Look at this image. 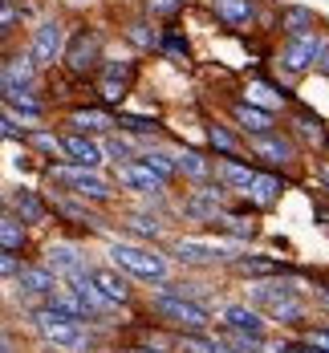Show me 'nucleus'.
Listing matches in <instances>:
<instances>
[{
    "label": "nucleus",
    "mask_w": 329,
    "mask_h": 353,
    "mask_svg": "<svg viewBox=\"0 0 329 353\" xmlns=\"http://www.w3.org/2000/svg\"><path fill=\"white\" fill-rule=\"evenodd\" d=\"M321 70L329 73V45H326V49H321Z\"/></svg>",
    "instance_id": "obj_43"
},
{
    "label": "nucleus",
    "mask_w": 329,
    "mask_h": 353,
    "mask_svg": "<svg viewBox=\"0 0 329 353\" xmlns=\"http://www.w3.org/2000/svg\"><path fill=\"white\" fill-rule=\"evenodd\" d=\"M305 345L329 353V329H309V333H305Z\"/></svg>",
    "instance_id": "obj_34"
},
{
    "label": "nucleus",
    "mask_w": 329,
    "mask_h": 353,
    "mask_svg": "<svg viewBox=\"0 0 329 353\" xmlns=\"http://www.w3.org/2000/svg\"><path fill=\"white\" fill-rule=\"evenodd\" d=\"M90 281H94V288L102 292V301H106V305H122V301L130 296V284L122 281L114 268H98V272H90Z\"/></svg>",
    "instance_id": "obj_14"
},
{
    "label": "nucleus",
    "mask_w": 329,
    "mask_h": 353,
    "mask_svg": "<svg viewBox=\"0 0 329 353\" xmlns=\"http://www.w3.org/2000/svg\"><path fill=\"white\" fill-rule=\"evenodd\" d=\"M37 321V333L45 337V341H53L57 350H86V329H81V321L70 317V313H61V309H37L33 313Z\"/></svg>",
    "instance_id": "obj_1"
},
{
    "label": "nucleus",
    "mask_w": 329,
    "mask_h": 353,
    "mask_svg": "<svg viewBox=\"0 0 329 353\" xmlns=\"http://www.w3.org/2000/svg\"><path fill=\"white\" fill-rule=\"evenodd\" d=\"M110 256H114V268H122V272H130V276H139V281H154V284L167 281V260H163L159 252H150V248L114 244Z\"/></svg>",
    "instance_id": "obj_3"
},
{
    "label": "nucleus",
    "mask_w": 329,
    "mask_h": 353,
    "mask_svg": "<svg viewBox=\"0 0 329 353\" xmlns=\"http://www.w3.org/2000/svg\"><path fill=\"white\" fill-rule=\"evenodd\" d=\"M212 12H216L223 25L240 29V25L252 21V0H212Z\"/></svg>",
    "instance_id": "obj_16"
},
{
    "label": "nucleus",
    "mask_w": 329,
    "mask_h": 353,
    "mask_svg": "<svg viewBox=\"0 0 329 353\" xmlns=\"http://www.w3.org/2000/svg\"><path fill=\"white\" fill-rule=\"evenodd\" d=\"M61 154L70 159L73 167H90V171L102 163V146L94 139H86V134H66L61 139Z\"/></svg>",
    "instance_id": "obj_10"
},
{
    "label": "nucleus",
    "mask_w": 329,
    "mask_h": 353,
    "mask_svg": "<svg viewBox=\"0 0 329 353\" xmlns=\"http://www.w3.org/2000/svg\"><path fill=\"white\" fill-rule=\"evenodd\" d=\"M252 305L264 309L268 317H277V321H301L305 317V305H301V296H297L292 284H277V281L252 284Z\"/></svg>",
    "instance_id": "obj_2"
},
{
    "label": "nucleus",
    "mask_w": 329,
    "mask_h": 353,
    "mask_svg": "<svg viewBox=\"0 0 329 353\" xmlns=\"http://www.w3.org/2000/svg\"><path fill=\"white\" fill-rule=\"evenodd\" d=\"M70 122L77 126V134H86V130H106V126H114V118H110L106 110H73Z\"/></svg>",
    "instance_id": "obj_22"
},
{
    "label": "nucleus",
    "mask_w": 329,
    "mask_h": 353,
    "mask_svg": "<svg viewBox=\"0 0 329 353\" xmlns=\"http://www.w3.org/2000/svg\"><path fill=\"white\" fill-rule=\"evenodd\" d=\"M232 114H236V122H240L244 130H252V134H268V130H272V114L252 106V102H236Z\"/></svg>",
    "instance_id": "obj_17"
},
{
    "label": "nucleus",
    "mask_w": 329,
    "mask_h": 353,
    "mask_svg": "<svg viewBox=\"0 0 329 353\" xmlns=\"http://www.w3.org/2000/svg\"><path fill=\"white\" fill-rule=\"evenodd\" d=\"M8 4H12V0H8Z\"/></svg>",
    "instance_id": "obj_45"
},
{
    "label": "nucleus",
    "mask_w": 329,
    "mask_h": 353,
    "mask_svg": "<svg viewBox=\"0 0 329 353\" xmlns=\"http://www.w3.org/2000/svg\"><path fill=\"white\" fill-rule=\"evenodd\" d=\"M313 12L309 8H289L285 12V29H289V37H305V33H313Z\"/></svg>",
    "instance_id": "obj_25"
},
{
    "label": "nucleus",
    "mask_w": 329,
    "mask_h": 353,
    "mask_svg": "<svg viewBox=\"0 0 329 353\" xmlns=\"http://www.w3.org/2000/svg\"><path fill=\"white\" fill-rule=\"evenodd\" d=\"M12 208H17V215H21L25 223H41V219H45V203L37 199L33 191H25V187L17 191V199H12Z\"/></svg>",
    "instance_id": "obj_21"
},
{
    "label": "nucleus",
    "mask_w": 329,
    "mask_h": 353,
    "mask_svg": "<svg viewBox=\"0 0 329 353\" xmlns=\"http://www.w3.org/2000/svg\"><path fill=\"white\" fill-rule=\"evenodd\" d=\"M219 179H223L228 187H236V191H248L252 179H256V171H248V167L236 163V159H223V163H219Z\"/></svg>",
    "instance_id": "obj_20"
},
{
    "label": "nucleus",
    "mask_w": 329,
    "mask_h": 353,
    "mask_svg": "<svg viewBox=\"0 0 329 353\" xmlns=\"http://www.w3.org/2000/svg\"><path fill=\"white\" fill-rule=\"evenodd\" d=\"M223 325L232 333H248V337H264V317L248 309V305H228L223 309Z\"/></svg>",
    "instance_id": "obj_13"
},
{
    "label": "nucleus",
    "mask_w": 329,
    "mask_h": 353,
    "mask_svg": "<svg viewBox=\"0 0 329 353\" xmlns=\"http://www.w3.org/2000/svg\"><path fill=\"white\" fill-rule=\"evenodd\" d=\"M228 252H232V248L208 244V240H175V256H179L183 264H216Z\"/></svg>",
    "instance_id": "obj_11"
},
{
    "label": "nucleus",
    "mask_w": 329,
    "mask_h": 353,
    "mask_svg": "<svg viewBox=\"0 0 329 353\" xmlns=\"http://www.w3.org/2000/svg\"><path fill=\"white\" fill-rule=\"evenodd\" d=\"M49 179L66 183L73 195H86V199H106L110 183L102 175H94L90 167H49Z\"/></svg>",
    "instance_id": "obj_5"
},
{
    "label": "nucleus",
    "mask_w": 329,
    "mask_h": 353,
    "mask_svg": "<svg viewBox=\"0 0 329 353\" xmlns=\"http://www.w3.org/2000/svg\"><path fill=\"white\" fill-rule=\"evenodd\" d=\"M179 171L183 175H191V179H208V163H203L195 150H183L179 154Z\"/></svg>",
    "instance_id": "obj_29"
},
{
    "label": "nucleus",
    "mask_w": 329,
    "mask_h": 353,
    "mask_svg": "<svg viewBox=\"0 0 329 353\" xmlns=\"http://www.w3.org/2000/svg\"><path fill=\"white\" fill-rule=\"evenodd\" d=\"M277 195H281V179H277V175H256L252 187H248V199H252L256 208L277 203Z\"/></svg>",
    "instance_id": "obj_19"
},
{
    "label": "nucleus",
    "mask_w": 329,
    "mask_h": 353,
    "mask_svg": "<svg viewBox=\"0 0 329 353\" xmlns=\"http://www.w3.org/2000/svg\"><path fill=\"white\" fill-rule=\"evenodd\" d=\"M98 53H102V37L98 33H77L73 45L66 49V65L73 77H86V73L98 70Z\"/></svg>",
    "instance_id": "obj_6"
},
{
    "label": "nucleus",
    "mask_w": 329,
    "mask_h": 353,
    "mask_svg": "<svg viewBox=\"0 0 329 353\" xmlns=\"http://www.w3.org/2000/svg\"><path fill=\"white\" fill-rule=\"evenodd\" d=\"M212 146H219L223 154H232V150H236V139H232L223 126H212Z\"/></svg>",
    "instance_id": "obj_33"
},
{
    "label": "nucleus",
    "mask_w": 329,
    "mask_h": 353,
    "mask_svg": "<svg viewBox=\"0 0 329 353\" xmlns=\"http://www.w3.org/2000/svg\"><path fill=\"white\" fill-rule=\"evenodd\" d=\"M163 49H167V53H187V45H183L179 37H167V41H163Z\"/></svg>",
    "instance_id": "obj_40"
},
{
    "label": "nucleus",
    "mask_w": 329,
    "mask_h": 353,
    "mask_svg": "<svg viewBox=\"0 0 329 353\" xmlns=\"http://www.w3.org/2000/svg\"><path fill=\"white\" fill-rule=\"evenodd\" d=\"M106 73H114V77H126V81H130V77H134V65H130V61H110Z\"/></svg>",
    "instance_id": "obj_38"
},
{
    "label": "nucleus",
    "mask_w": 329,
    "mask_h": 353,
    "mask_svg": "<svg viewBox=\"0 0 329 353\" xmlns=\"http://www.w3.org/2000/svg\"><path fill=\"white\" fill-rule=\"evenodd\" d=\"M281 353H321V350H313V345H305V341H301V345H289V350H281Z\"/></svg>",
    "instance_id": "obj_42"
},
{
    "label": "nucleus",
    "mask_w": 329,
    "mask_h": 353,
    "mask_svg": "<svg viewBox=\"0 0 329 353\" xmlns=\"http://www.w3.org/2000/svg\"><path fill=\"white\" fill-rule=\"evenodd\" d=\"M126 85H130L126 77L106 73V77H102V102H110V106H114V102H122V98H126Z\"/></svg>",
    "instance_id": "obj_27"
},
{
    "label": "nucleus",
    "mask_w": 329,
    "mask_h": 353,
    "mask_svg": "<svg viewBox=\"0 0 329 353\" xmlns=\"http://www.w3.org/2000/svg\"><path fill=\"white\" fill-rule=\"evenodd\" d=\"M122 353H150V350H122Z\"/></svg>",
    "instance_id": "obj_44"
},
{
    "label": "nucleus",
    "mask_w": 329,
    "mask_h": 353,
    "mask_svg": "<svg viewBox=\"0 0 329 353\" xmlns=\"http://www.w3.org/2000/svg\"><path fill=\"white\" fill-rule=\"evenodd\" d=\"M118 126H126V130H134V134H143V130H150L154 122H146V118H130V114H126V118H118Z\"/></svg>",
    "instance_id": "obj_36"
},
{
    "label": "nucleus",
    "mask_w": 329,
    "mask_h": 353,
    "mask_svg": "<svg viewBox=\"0 0 329 353\" xmlns=\"http://www.w3.org/2000/svg\"><path fill=\"white\" fill-rule=\"evenodd\" d=\"M0 268H4V276H8V281H17V276H21V268H17V252H4Z\"/></svg>",
    "instance_id": "obj_37"
},
{
    "label": "nucleus",
    "mask_w": 329,
    "mask_h": 353,
    "mask_svg": "<svg viewBox=\"0 0 329 353\" xmlns=\"http://www.w3.org/2000/svg\"><path fill=\"white\" fill-rule=\"evenodd\" d=\"M21 288L25 292H33V296H53V288H57V272L53 268H21Z\"/></svg>",
    "instance_id": "obj_15"
},
{
    "label": "nucleus",
    "mask_w": 329,
    "mask_h": 353,
    "mask_svg": "<svg viewBox=\"0 0 329 353\" xmlns=\"http://www.w3.org/2000/svg\"><path fill=\"white\" fill-rule=\"evenodd\" d=\"M317 57H321V37H317V33L289 37L285 53H281V61H285V70H289V73H305Z\"/></svg>",
    "instance_id": "obj_8"
},
{
    "label": "nucleus",
    "mask_w": 329,
    "mask_h": 353,
    "mask_svg": "<svg viewBox=\"0 0 329 353\" xmlns=\"http://www.w3.org/2000/svg\"><path fill=\"white\" fill-rule=\"evenodd\" d=\"M61 49H66V29H61L57 21H45V25L33 33L29 57H33L37 65H53V61L61 57Z\"/></svg>",
    "instance_id": "obj_7"
},
{
    "label": "nucleus",
    "mask_w": 329,
    "mask_h": 353,
    "mask_svg": "<svg viewBox=\"0 0 329 353\" xmlns=\"http://www.w3.org/2000/svg\"><path fill=\"white\" fill-rule=\"evenodd\" d=\"M12 25H17V8H12V4H4V33H8Z\"/></svg>",
    "instance_id": "obj_41"
},
{
    "label": "nucleus",
    "mask_w": 329,
    "mask_h": 353,
    "mask_svg": "<svg viewBox=\"0 0 329 353\" xmlns=\"http://www.w3.org/2000/svg\"><path fill=\"white\" fill-rule=\"evenodd\" d=\"M25 219H17V215H4L0 219V244H4V252H17V248L25 244V228H21Z\"/></svg>",
    "instance_id": "obj_23"
},
{
    "label": "nucleus",
    "mask_w": 329,
    "mask_h": 353,
    "mask_svg": "<svg viewBox=\"0 0 329 353\" xmlns=\"http://www.w3.org/2000/svg\"><path fill=\"white\" fill-rule=\"evenodd\" d=\"M45 268H53L57 276H81V252L73 244H49L45 252Z\"/></svg>",
    "instance_id": "obj_12"
},
{
    "label": "nucleus",
    "mask_w": 329,
    "mask_h": 353,
    "mask_svg": "<svg viewBox=\"0 0 329 353\" xmlns=\"http://www.w3.org/2000/svg\"><path fill=\"white\" fill-rule=\"evenodd\" d=\"M187 215H195V219H216V191H203L199 199H191V203H187Z\"/></svg>",
    "instance_id": "obj_28"
},
{
    "label": "nucleus",
    "mask_w": 329,
    "mask_h": 353,
    "mask_svg": "<svg viewBox=\"0 0 329 353\" xmlns=\"http://www.w3.org/2000/svg\"><path fill=\"white\" fill-rule=\"evenodd\" d=\"M154 309H159V317H167L171 325H187V329H208V309L203 305H195V301H187V296H175V292H159L154 296Z\"/></svg>",
    "instance_id": "obj_4"
},
{
    "label": "nucleus",
    "mask_w": 329,
    "mask_h": 353,
    "mask_svg": "<svg viewBox=\"0 0 329 353\" xmlns=\"http://www.w3.org/2000/svg\"><path fill=\"white\" fill-rule=\"evenodd\" d=\"M118 183H126V187H134V191H143V195H159V191L167 187V179L159 175V171H150L143 159L122 163V167H118Z\"/></svg>",
    "instance_id": "obj_9"
},
{
    "label": "nucleus",
    "mask_w": 329,
    "mask_h": 353,
    "mask_svg": "<svg viewBox=\"0 0 329 353\" xmlns=\"http://www.w3.org/2000/svg\"><path fill=\"white\" fill-rule=\"evenodd\" d=\"M106 150L114 154V159H130V142H122V139H110Z\"/></svg>",
    "instance_id": "obj_39"
},
{
    "label": "nucleus",
    "mask_w": 329,
    "mask_h": 353,
    "mask_svg": "<svg viewBox=\"0 0 329 353\" xmlns=\"http://www.w3.org/2000/svg\"><path fill=\"white\" fill-rule=\"evenodd\" d=\"M248 102H264V106H277V102H285V94H272L264 81H256V85H248Z\"/></svg>",
    "instance_id": "obj_31"
},
{
    "label": "nucleus",
    "mask_w": 329,
    "mask_h": 353,
    "mask_svg": "<svg viewBox=\"0 0 329 353\" xmlns=\"http://www.w3.org/2000/svg\"><path fill=\"white\" fill-rule=\"evenodd\" d=\"M223 228H228L232 236H252V232H256L252 223H244V219H236V215H228V219H223Z\"/></svg>",
    "instance_id": "obj_35"
},
{
    "label": "nucleus",
    "mask_w": 329,
    "mask_h": 353,
    "mask_svg": "<svg viewBox=\"0 0 329 353\" xmlns=\"http://www.w3.org/2000/svg\"><path fill=\"white\" fill-rule=\"evenodd\" d=\"M143 163L150 167V171H159L163 179H171L175 171H179V163H171V159H167V154H159V150H146V154H143Z\"/></svg>",
    "instance_id": "obj_30"
},
{
    "label": "nucleus",
    "mask_w": 329,
    "mask_h": 353,
    "mask_svg": "<svg viewBox=\"0 0 329 353\" xmlns=\"http://www.w3.org/2000/svg\"><path fill=\"white\" fill-rule=\"evenodd\" d=\"M252 150L256 154H264L268 163H292V142L289 139H272V134H256L252 139Z\"/></svg>",
    "instance_id": "obj_18"
},
{
    "label": "nucleus",
    "mask_w": 329,
    "mask_h": 353,
    "mask_svg": "<svg viewBox=\"0 0 329 353\" xmlns=\"http://www.w3.org/2000/svg\"><path fill=\"white\" fill-rule=\"evenodd\" d=\"M183 8V0H146V12L150 17H175Z\"/></svg>",
    "instance_id": "obj_32"
},
{
    "label": "nucleus",
    "mask_w": 329,
    "mask_h": 353,
    "mask_svg": "<svg viewBox=\"0 0 329 353\" xmlns=\"http://www.w3.org/2000/svg\"><path fill=\"white\" fill-rule=\"evenodd\" d=\"M179 350L183 353H228V345H219V341H208V337H179Z\"/></svg>",
    "instance_id": "obj_26"
},
{
    "label": "nucleus",
    "mask_w": 329,
    "mask_h": 353,
    "mask_svg": "<svg viewBox=\"0 0 329 353\" xmlns=\"http://www.w3.org/2000/svg\"><path fill=\"white\" fill-rule=\"evenodd\" d=\"M240 276H277V260H260V256H240L236 260Z\"/></svg>",
    "instance_id": "obj_24"
}]
</instances>
